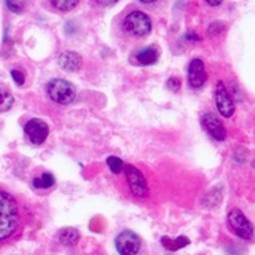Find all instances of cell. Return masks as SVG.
<instances>
[{
  "label": "cell",
  "instance_id": "cell-1",
  "mask_svg": "<svg viewBox=\"0 0 255 255\" xmlns=\"http://www.w3.org/2000/svg\"><path fill=\"white\" fill-rule=\"evenodd\" d=\"M19 207L8 191H0V239L5 243L19 227Z\"/></svg>",
  "mask_w": 255,
  "mask_h": 255
},
{
  "label": "cell",
  "instance_id": "cell-2",
  "mask_svg": "<svg viewBox=\"0 0 255 255\" xmlns=\"http://www.w3.org/2000/svg\"><path fill=\"white\" fill-rule=\"evenodd\" d=\"M120 29L128 37L142 38L147 37L151 32V19L147 13H143L140 10H129L122 18Z\"/></svg>",
  "mask_w": 255,
  "mask_h": 255
},
{
  "label": "cell",
  "instance_id": "cell-3",
  "mask_svg": "<svg viewBox=\"0 0 255 255\" xmlns=\"http://www.w3.org/2000/svg\"><path fill=\"white\" fill-rule=\"evenodd\" d=\"M46 94L53 102L61 106H69L75 101L77 90L70 82L64 78H53L46 85Z\"/></svg>",
  "mask_w": 255,
  "mask_h": 255
},
{
  "label": "cell",
  "instance_id": "cell-4",
  "mask_svg": "<svg viewBox=\"0 0 255 255\" xmlns=\"http://www.w3.org/2000/svg\"><path fill=\"white\" fill-rule=\"evenodd\" d=\"M228 223L233 233L243 239H252L254 238V225L251 220L246 217L241 209H231L228 212Z\"/></svg>",
  "mask_w": 255,
  "mask_h": 255
},
{
  "label": "cell",
  "instance_id": "cell-5",
  "mask_svg": "<svg viewBox=\"0 0 255 255\" xmlns=\"http://www.w3.org/2000/svg\"><path fill=\"white\" fill-rule=\"evenodd\" d=\"M125 172H126L128 185H129L131 193L135 198H145L148 195V185H147L145 177H143V174L132 164H126Z\"/></svg>",
  "mask_w": 255,
  "mask_h": 255
},
{
  "label": "cell",
  "instance_id": "cell-6",
  "mask_svg": "<svg viewBox=\"0 0 255 255\" xmlns=\"http://www.w3.org/2000/svg\"><path fill=\"white\" fill-rule=\"evenodd\" d=\"M115 247L122 255H134L140 251L142 239L131 230H123L115 239Z\"/></svg>",
  "mask_w": 255,
  "mask_h": 255
},
{
  "label": "cell",
  "instance_id": "cell-7",
  "mask_svg": "<svg viewBox=\"0 0 255 255\" xmlns=\"http://www.w3.org/2000/svg\"><path fill=\"white\" fill-rule=\"evenodd\" d=\"M214 98H215V106H217V110L222 117L231 118L235 115V102L231 99V96L223 82H219L217 86H215Z\"/></svg>",
  "mask_w": 255,
  "mask_h": 255
},
{
  "label": "cell",
  "instance_id": "cell-8",
  "mask_svg": "<svg viewBox=\"0 0 255 255\" xmlns=\"http://www.w3.org/2000/svg\"><path fill=\"white\" fill-rule=\"evenodd\" d=\"M24 132H26L29 140L34 143V145H42L48 137L50 128H48V125L43 122V120L32 118L26 125H24Z\"/></svg>",
  "mask_w": 255,
  "mask_h": 255
},
{
  "label": "cell",
  "instance_id": "cell-9",
  "mask_svg": "<svg viewBox=\"0 0 255 255\" xmlns=\"http://www.w3.org/2000/svg\"><path fill=\"white\" fill-rule=\"evenodd\" d=\"M201 122H203L204 129L207 131V134H209L212 139L219 140V142H223L227 139L225 126H223V123L220 122V118L215 114H212V112H206V114L203 115V118H201Z\"/></svg>",
  "mask_w": 255,
  "mask_h": 255
},
{
  "label": "cell",
  "instance_id": "cell-10",
  "mask_svg": "<svg viewBox=\"0 0 255 255\" xmlns=\"http://www.w3.org/2000/svg\"><path fill=\"white\" fill-rule=\"evenodd\" d=\"M207 82V72L201 59H193L188 64V85L191 88H201Z\"/></svg>",
  "mask_w": 255,
  "mask_h": 255
},
{
  "label": "cell",
  "instance_id": "cell-11",
  "mask_svg": "<svg viewBox=\"0 0 255 255\" xmlns=\"http://www.w3.org/2000/svg\"><path fill=\"white\" fill-rule=\"evenodd\" d=\"M58 64L61 69L67 70V72H77V70H80V67H82L83 59H82V56L75 51H62L58 56Z\"/></svg>",
  "mask_w": 255,
  "mask_h": 255
},
{
  "label": "cell",
  "instance_id": "cell-12",
  "mask_svg": "<svg viewBox=\"0 0 255 255\" xmlns=\"http://www.w3.org/2000/svg\"><path fill=\"white\" fill-rule=\"evenodd\" d=\"M158 59H159V50L155 45L145 46L135 53V61H137L140 66H151V64H155Z\"/></svg>",
  "mask_w": 255,
  "mask_h": 255
},
{
  "label": "cell",
  "instance_id": "cell-13",
  "mask_svg": "<svg viewBox=\"0 0 255 255\" xmlns=\"http://www.w3.org/2000/svg\"><path fill=\"white\" fill-rule=\"evenodd\" d=\"M59 243L64 246H75L80 239V233L77 228H62L59 231Z\"/></svg>",
  "mask_w": 255,
  "mask_h": 255
},
{
  "label": "cell",
  "instance_id": "cell-14",
  "mask_svg": "<svg viewBox=\"0 0 255 255\" xmlns=\"http://www.w3.org/2000/svg\"><path fill=\"white\" fill-rule=\"evenodd\" d=\"M190 243V239L185 238V236H180L177 239H171V238H167V236H163L161 238V244L164 249L167 251H177V249H182V247H185L187 244Z\"/></svg>",
  "mask_w": 255,
  "mask_h": 255
},
{
  "label": "cell",
  "instance_id": "cell-15",
  "mask_svg": "<svg viewBox=\"0 0 255 255\" xmlns=\"http://www.w3.org/2000/svg\"><path fill=\"white\" fill-rule=\"evenodd\" d=\"M54 182H56V179L51 172H43L42 175H38V177H35L34 180H32V185L38 190H48L54 185Z\"/></svg>",
  "mask_w": 255,
  "mask_h": 255
},
{
  "label": "cell",
  "instance_id": "cell-16",
  "mask_svg": "<svg viewBox=\"0 0 255 255\" xmlns=\"http://www.w3.org/2000/svg\"><path fill=\"white\" fill-rule=\"evenodd\" d=\"M50 5L54 11L67 13V11H72L78 5V0H50Z\"/></svg>",
  "mask_w": 255,
  "mask_h": 255
},
{
  "label": "cell",
  "instance_id": "cell-17",
  "mask_svg": "<svg viewBox=\"0 0 255 255\" xmlns=\"http://www.w3.org/2000/svg\"><path fill=\"white\" fill-rule=\"evenodd\" d=\"M107 166H109V169L114 172V174H120V172L125 171V166L126 164L118 156H109L107 158Z\"/></svg>",
  "mask_w": 255,
  "mask_h": 255
},
{
  "label": "cell",
  "instance_id": "cell-18",
  "mask_svg": "<svg viewBox=\"0 0 255 255\" xmlns=\"http://www.w3.org/2000/svg\"><path fill=\"white\" fill-rule=\"evenodd\" d=\"M13 102H14L13 96L3 88V90H2V106H0V110H2V112H6L8 109H11Z\"/></svg>",
  "mask_w": 255,
  "mask_h": 255
},
{
  "label": "cell",
  "instance_id": "cell-19",
  "mask_svg": "<svg viewBox=\"0 0 255 255\" xmlns=\"http://www.w3.org/2000/svg\"><path fill=\"white\" fill-rule=\"evenodd\" d=\"M6 6L13 13H21L26 8V3H24V0H6Z\"/></svg>",
  "mask_w": 255,
  "mask_h": 255
},
{
  "label": "cell",
  "instance_id": "cell-20",
  "mask_svg": "<svg viewBox=\"0 0 255 255\" xmlns=\"http://www.w3.org/2000/svg\"><path fill=\"white\" fill-rule=\"evenodd\" d=\"M11 77H13L14 83L18 85V86H21V85L24 83V80H26V77H24V74H22L21 70H18V69H13V70H11Z\"/></svg>",
  "mask_w": 255,
  "mask_h": 255
},
{
  "label": "cell",
  "instance_id": "cell-21",
  "mask_svg": "<svg viewBox=\"0 0 255 255\" xmlns=\"http://www.w3.org/2000/svg\"><path fill=\"white\" fill-rule=\"evenodd\" d=\"M166 86L169 88L171 91H179L180 90V80L177 77H171L169 80H167Z\"/></svg>",
  "mask_w": 255,
  "mask_h": 255
},
{
  "label": "cell",
  "instance_id": "cell-22",
  "mask_svg": "<svg viewBox=\"0 0 255 255\" xmlns=\"http://www.w3.org/2000/svg\"><path fill=\"white\" fill-rule=\"evenodd\" d=\"M225 29V24L223 22H212L209 26V35H214V34H219L220 30Z\"/></svg>",
  "mask_w": 255,
  "mask_h": 255
},
{
  "label": "cell",
  "instance_id": "cell-23",
  "mask_svg": "<svg viewBox=\"0 0 255 255\" xmlns=\"http://www.w3.org/2000/svg\"><path fill=\"white\" fill-rule=\"evenodd\" d=\"M94 2L99 6H112V5H115L118 0H94Z\"/></svg>",
  "mask_w": 255,
  "mask_h": 255
},
{
  "label": "cell",
  "instance_id": "cell-24",
  "mask_svg": "<svg viewBox=\"0 0 255 255\" xmlns=\"http://www.w3.org/2000/svg\"><path fill=\"white\" fill-rule=\"evenodd\" d=\"M206 3L211 6H219L222 3V0H206Z\"/></svg>",
  "mask_w": 255,
  "mask_h": 255
},
{
  "label": "cell",
  "instance_id": "cell-25",
  "mask_svg": "<svg viewBox=\"0 0 255 255\" xmlns=\"http://www.w3.org/2000/svg\"><path fill=\"white\" fill-rule=\"evenodd\" d=\"M140 3H143V5H155V3H158L159 0H139Z\"/></svg>",
  "mask_w": 255,
  "mask_h": 255
}]
</instances>
